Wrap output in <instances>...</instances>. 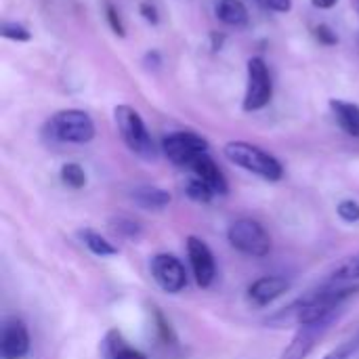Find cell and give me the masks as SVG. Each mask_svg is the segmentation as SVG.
I'll return each instance as SVG.
<instances>
[{
    "mask_svg": "<svg viewBox=\"0 0 359 359\" xmlns=\"http://www.w3.org/2000/svg\"><path fill=\"white\" fill-rule=\"evenodd\" d=\"M359 290V286H328L320 292H313L309 297H303L288 307L273 313L267 324L271 328H290V326H305L318 320H324L328 316L341 313L347 299H351Z\"/></svg>",
    "mask_w": 359,
    "mask_h": 359,
    "instance_id": "6da1fadb",
    "label": "cell"
},
{
    "mask_svg": "<svg viewBox=\"0 0 359 359\" xmlns=\"http://www.w3.org/2000/svg\"><path fill=\"white\" fill-rule=\"evenodd\" d=\"M225 158L229 162H233L236 166L265 179V181H282L284 179V166L282 162L267 154L265 149L252 145V143H246V141H231L225 145Z\"/></svg>",
    "mask_w": 359,
    "mask_h": 359,
    "instance_id": "7a4b0ae2",
    "label": "cell"
},
{
    "mask_svg": "<svg viewBox=\"0 0 359 359\" xmlns=\"http://www.w3.org/2000/svg\"><path fill=\"white\" fill-rule=\"evenodd\" d=\"M46 135L59 143L84 145L95 137V122L82 109H63L46 122Z\"/></svg>",
    "mask_w": 359,
    "mask_h": 359,
    "instance_id": "3957f363",
    "label": "cell"
},
{
    "mask_svg": "<svg viewBox=\"0 0 359 359\" xmlns=\"http://www.w3.org/2000/svg\"><path fill=\"white\" fill-rule=\"evenodd\" d=\"M114 116H116V124H118L120 137L126 143V147L143 160H154L156 145H154V139H151L141 114L137 109H133L130 105H118Z\"/></svg>",
    "mask_w": 359,
    "mask_h": 359,
    "instance_id": "277c9868",
    "label": "cell"
},
{
    "mask_svg": "<svg viewBox=\"0 0 359 359\" xmlns=\"http://www.w3.org/2000/svg\"><path fill=\"white\" fill-rule=\"evenodd\" d=\"M227 242L242 255L252 259H263L271 252L269 231L250 217L236 219L227 229Z\"/></svg>",
    "mask_w": 359,
    "mask_h": 359,
    "instance_id": "5b68a950",
    "label": "cell"
},
{
    "mask_svg": "<svg viewBox=\"0 0 359 359\" xmlns=\"http://www.w3.org/2000/svg\"><path fill=\"white\" fill-rule=\"evenodd\" d=\"M341 313H334V316H328L324 320H318V322H311V324H305V326H299L297 334L292 337V341L288 343V347L282 351V359H307L313 349L320 345V341L330 332V328L339 322Z\"/></svg>",
    "mask_w": 359,
    "mask_h": 359,
    "instance_id": "8992f818",
    "label": "cell"
},
{
    "mask_svg": "<svg viewBox=\"0 0 359 359\" xmlns=\"http://www.w3.org/2000/svg\"><path fill=\"white\" fill-rule=\"evenodd\" d=\"M149 271L158 288L166 294H179L187 286V271L185 265L168 252H160L151 259Z\"/></svg>",
    "mask_w": 359,
    "mask_h": 359,
    "instance_id": "52a82bcc",
    "label": "cell"
},
{
    "mask_svg": "<svg viewBox=\"0 0 359 359\" xmlns=\"http://www.w3.org/2000/svg\"><path fill=\"white\" fill-rule=\"evenodd\" d=\"M164 156L177 166H189L200 154L208 151V141L196 133H172L162 139Z\"/></svg>",
    "mask_w": 359,
    "mask_h": 359,
    "instance_id": "ba28073f",
    "label": "cell"
},
{
    "mask_svg": "<svg viewBox=\"0 0 359 359\" xmlns=\"http://www.w3.org/2000/svg\"><path fill=\"white\" fill-rule=\"evenodd\" d=\"M271 78L267 65L261 57H252L248 61V88L244 97V109L257 111L263 109L271 101Z\"/></svg>",
    "mask_w": 359,
    "mask_h": 359,
    "instance_id": "9c48e42d",
    "label": "cell"
},
{
    "mask_svg": "<svg viewBox=\"0 0 359 359\" xmlns=\"http://www.w3.org/2000/svg\"><path fill=\"white\" fill-rule=\"evenodd\" d=\"M187 259H189L196 284L200 288H210L217 278V263H215V255L208 248V244L196 236H189L187 238Z\"/></svg>",
    "mask_w": 359,
    "mask_h": 359,
    "instance_id": "30bf717a",
    "label": "cell"
},
{
    "mask_svg": "<svg viewBox=\"0 0 359 359\" xmlns=\"http://www.w3.org/2000/svg\"><path fill=\"white\" fill-rule=\"evenodd\" d=\"M29 330L23 320L8 318L2 326L0 337V358L2 359H23L29 353Z\"/></svg>",
    "mask_w": 359,
    "mask_h": 359,
    "instance_id": "8fae6325",
    "label": "cell"
},
{
    "mask_svg": "<svg viewBox=\"0 0 359 359\" xmlns=\"http://www.w3.org/2000/svg\"><path fill=\"white\" fill-rule=\"evenodd\" d=\"M290 290V282L282 276H263L248 286V301L255 307H267Z\"/></svg>",
    "mask_w": 359,
    "mask_h": 359,
    "instance_id": "7c38bea8",
    "label": "cell"
},
{
    "mask_svg": "<svg viewBox=\"0 0 359 359\" xmlns=\"http://www.w3.org/2000/svg\"><path fill=\"white\" fill-rule=\"evenodd\" d=\"M187 168L194 172V177H198L200 181H204L212 189L215 196H225L227 194V189H229L227 187V179L223 177L221 168L217 166V162L210 158L208 151L206 154H200Z\"/></svg>",
    "mask_w": 359,
    "mask_h": 359,
    "instance_id": "4fadbf2b",
    "label": "cell"
},
{
    "mask_svg": "<svg viewBox=\"0 0 359 359\" xmlns=\"http://www.w3.org/2000/svg\"><path fill=\"white\" fill-rule=\"evenodd\" d=\"M101 359H147L143 351L135 349L118 330H109L99 347Z\"/></svg>",
    "mask_w": 359,
    "mask_h": 359,
    "instance_id": "5bb4252c",
    "label": "cell"
},
{
    "mask_svg": "<svg viewBox=\"0 0 359 359\" xmlns=\"http://www.w3.org/2000/svg\"><path fill=\"white\" fill-rule=\"evenodd\" d=\"M130 198L137 206L145 208V210H162L170 204L172 196L162 189V187H156V185H141V187H135L130 191Z\"/></svg>",
    "mask_w": 359,
    "mask_h": 359,
    "instance_id": "9a60e30c",
    "label": "cell"
},
{
    "mask_svg": "<svg viewBox=\"0 0 359 359\" xmlns=\"http://www.w3.org/2000/svg\"><path fill=\"white\" fill-rule=\"evenodd\" d=\"M330 107L337 116V122L341 124V128L359 139V105L355 103H347V101H330Z\"/></svg>",
    "mask_w": 359,
    "mask_h": 359,
    "instance_id": "2e32d148",
    "label": "cell"
},
{
    "mask_svg": "<svg viewBox=\"0 0 359 359\" xmlns=\"http://www.w3.org/2000/svg\"><path fill=\"white\" fill-rule=\"evenodd\" d=\"M215 11H217V17L227 25L242 27L248 23V11L242 0H219Z\"/></svg>",
    "mask_w": 359,
    "mask_h": 359,
    "instance_id": "e0dca14e",
    "label": "cell"
},
{
    "mask_svg": "<svg viewBox=\"0 0 359 359\" xmlns=\"http://www.w3.org/2000/svg\"><path fill=\"white\" fill-rule=\"evenodd\" d=\"M78 238L82 240V244H84L95 257L105 259V257H116V255H118V248H116L107 238H103L101 233H97L95 229H80V231H78Z\"/></svg>",
    "mask_w": 359,
    "mask_h": 359,
    "instance_id": "ac0fdd59",
    "label": "cell"
},
{
    "mask_svg": "<svg viewBox=\"0 0 359 359\" xmlns=\"http://www.w3.org/2000/svg\"><path fill=\"white\" fill-rule=\"evenodd\" d=\"M359 280V252L347 257L337 269L330 273V286H351Z\"/></svg>",
    "mask_w": 359,
    "mask_h": 359,
    "instance_id": "d6986e66",
    "label": "cell"
},
{
    "mask_svg": "<svg viewBox=\"0 0 359 359\" xmlns=\"http://www.w3.org/2000/svg\"><path fill=\"white\" fill-rule=\"evenodd\" d=\"M59 175H61V181H63L67 187H72V189H82V187L86 185V172H84V168H82L80 164H76V162L63 164Z\"/></svg>",
    "mask_w": 359,
    "mask_h": 359,
    "instance_id": "ffe728a7",
    "label": "cell"
},
{
    "mask_svg": "<svg viewBox=\"0 0 359 359\" xmlns=\"http://www.w3.org/2000/svg\"><path fill=\"white\" fill-rule=\"evenodd\" d=\"M185 194H187L194 202H200V204H208V202L215 198L212 189H210L204 181H200L198 177H191V179L185 183Z\"/></svg>",
    "mask_w": 359,
    "mask_h": 359,
    "instance_id": "44dd1931",
    "label": "cell"
},
{
    "mask_svg": "<svg viewBox=\"0 0 359 359\" xmlns=\"http://www.w3.org/2000/svg\"><path fill=\"white\" fill-rule=\"evenodd\" d=\"M111 229H114L118 236L128 238V240H137V238L141 236V225H139L137 221L128 219V217H118V219H114V221H111Z\"/></svg>",
    "mask_w": 359,
    "mask_h": 359,
    "instance_id": "7402d4cb",
    "label": "cell"
},
{
    "mask_svg": "<svg viewBox=\"0 0 359 359\" xmlns=\"http://www.w3.org/2000/svg\"><path fill=\"white\" fill-rule=\"evenodd\" d=\"M359 353V334L345 341L343 345H339L337 349L328 351L322 359H353Z\"/></svg>",
    "mask_w": 359,
    "mask_h": 359,
    "instance_id": "603a6c76",
    "label": "cell"
},
{
    "mask_svg": "<svg viewBox=\"0 0 359 359\" xmlns=\"http://www.w3.org/2000/svg\"><path fill=\"white\" fill-rule=\"evenodd\" d=\"M0 34H2L4 38H8V40H19V42H27V40L32 38V34H29L27 27H23L21 23H13V21L2 23Z\"/></svg>",
    "mask_w": 359,
    "mask_h": 359,
    "instance_id": "cb8c5ba5",
    "label": "cell"
},
{
    "mask_svg": "<svg viewBox=\"0 0 359 359\" xmlns=\"http://www.w3.org/2000/svg\"><path fill=\"white\" fill-rule=\"evenodd\" d=\"M337 212H339V217H341L345 223H358L359 202H355V200H343V202L337 206Z\"/></svg>",
    "mask_w": 359,
    "mask_h": 359,
    "instance_id": "d4e9b609",
    "label": "cell"
},
{
    "mask_svg": "<svg viewBox=\"0 0 359 359\" xmlns=\"http://www.w3.org/2000/svg\"><path fill=\"white\" fill-rule=\"evenodd\" d=\"M316 38H318L322 44H326V46H332V44L339 42V36H337V34L332 32V27H328L326 23H322V25L316 27Z\"/></svg>",
    "mask_w": 359,
    "mask_h": 359,
    "instance_id": "484cf974",
    "label": "cell"
},
{
    "mask_svg": "<svg viewBox=\"0 0 359 359\" xmlns=\"http://www.w3.org/2000/svg\"><path fill=\"white\" fill-rule=\"evenodd\" d=\"M105 11H107V21L111 25V29L118 34V36H124V23L120 19V13L111 6V4H105Z\"/></svg>",
    "mask_w": 359,
    "mask_h": 359,
    "instance_id": "4316f807",
    "label": "cell"
},
{
    "mask_svg": "<svg viewBox=\"0 0 359 359\" xmlns=\"http://www.w3.org/2000/svg\"><path fill=\"white\" fill-rule=\"evenodd\" d=\"M139 11H141L143 19H145L147 23H154V25H156V23L160 21V15H158V8H156V4H151V2H141Z\"/></svg>",
    "mask_w": 359,
    "mask_h": 359,
    "instance_id": "83f0119b",
    "label": "cell"
},
{
    "mask_svg": "<svg viewBox=\"0 0 359 359\" xmlns=\"http://www.w3.org/2000/svg\"><path fill=\"white\" fill-rule=\"evenodd\" d=\"M265 8L278 11V13H288L292 8V0H259Z\"/></svg>",
    "mask_w": 359,
    "mask_h": 359,
    "instance_id": "f1b7e54d",
    "label": "cell"
},
{
    "mask_svg": "<svg viewBox=\"0 0 359 359\" xmlns=\"http://www.w3.org/2000/svg\"><path fill=\"white\" fill-rule=\"evenodd\" d=\"M339 0H313V6L318 8H332Z\"/></svg>",
    "mask_w": 359,
    "mask_h": 359,
    "instance_id": "f546056e",
    "label": "cell"
},
{
    "mask_svg": "<svg viewBox=\"0 0 359 359\" xmlns=\"http://www.w3.org/2000/svg\"><path fill=\"white\" fill-rule=\"evenodd\" d=\"M145 63H154V65H158V63H160V55H158L156 50H154V53H147Z\"/></svg>",
    "mask_w": 359,
    "mask_h": 359,
    "instance_id": "4dcf8cb0",
    "label": "cell"
}]
</instances>
